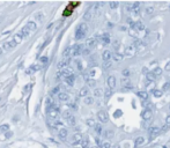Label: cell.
<instances>
[{"instance_id": "12", "label": "cell", "mask_w": 170, "mask_h": 148, "mask_svg": "<svg viewBox=\"0 0 170 148\" xmlns=\"http://www.w3.org/2000/svg\"><path fill=\"white\" fill-rule=\"evenodd\" d=\"M98 41H100L103 45H108V44L110 43V35L109 34H103L102 36L98 37Z\"/></svg>"}, {"instance_id": "16", "label": "cell", "mask_w": 170, "mask_h": 148, "mask_svg": "<svg viewBox=\"0 0 170 148\" xmlns=\"http://www.w3.org/2000/svg\"><path fill=\"white\" fill-rule=\"evenodd\" d=\"M111 57H112V54H111V52H110L109 50H105V51H103V53H102V59H103V61H110V59H111Z\"/></svg>"}, {"instance_id": "57", "label": "cell", "mask_w": 170, "mask_h": 148, "mask_svg": "<svg viewBox=\"0 0 170 148\" xmlns=\"http://www.w3.org/2000/svg\"><path fill=\"white\" fill-rule=\"evenodd\" d=\"M96 142H97L98 145H101V139H100V138H97V139H96Z\"/></svg>"}, {"instance_id": "52", "label": "cell", "mask_w": 170, "mask_h": 148, "mask_svg": "<svg viewBox=\"0 0 170 148\" xmlns=\"http://www.w3.org/2000/svg\"><path fill=\"white\" fill-rule=\"evenodd\" d=\"M123 113H122V111L120 110H117V112H115V117H120Z\"/></svg>"}, {"instance_id": "6", "label": "cell", "mask_w": 170, "mask_h": 148, "mask_svg": "<svg viewBox=\"0 0 170 148\" xmlns=\"http://www.w3.org/2000/svg\"><path fill=\"white\" fill-rule=\"evenodd\" d=\"M59 74H60V76H63V78H68V76H71V75H73V70L71 68L70 66L68 67H65L64 70L61 71V72H59Z\"/></svg>"}, {"instance_id": "61", "label": "cell", "mask_w": 170, "mask_h": 148, "mask_svg": "<svg viewBox=\"0 0 170 148\" xmlns=\"http://www.w3.org/2000/svg\"><path fill=\"white\" fill-rule=\"evenodd\" d=\"M169 11H170V6H169Z\"/></svg>"}, {"instance_id": "8", "label": "cell", "mask_w": 170, "mask_h": 148, "mask_svg": "<svg viewBox=\"0 0 170 148\" xmlns=\"http://www.w3.org/2000/svg\"><path fill=\"white\" fill-rule=\"evenodd\" d=\"M81 140H82V135L80 134V133H76V134L72 135V138H71V144L75 146V145H78L81 142Z\"/></svg>"}, {"instance_id": "31", "label": "cell", "mask_w": 170, "mask_h": 148, "mask_svg": "<svg viewBox=\"0 0 170 148\" xmlns=\"http://www.w3.org/2000/svg\"><path fill=\"white\" fill-rule=\"evenodd\" d=\"M63 56H64V58H70L71 57V46H68V48H66L65 50H64Z\"/></svg>"}, {"instance_id": "54", "label": "cell", "mask_w": 170, "mask_h": 148, "mask_svg": "<svg viewBox=\"0 0 170 148\" xmlns=\"http://www.w3.org/2000/svg\"><path fill=\"white\" fill-rule=\"evenodd\" d=\"M41 61H42V63H48V58H46V57H42V58H41Z\"/></svg>"}, {"instance_id": "47", "label": "cell", "mask_w": 170, "mask_h": 148, "mask_svg": "<svg viewBox=\"0 0 170 148\" xmlns=\"http://www.w3.org/2000/svg\"><path fill=\"white\" fill-rule=\"evenodd\" d=\"M113 49H115V50H118V49H119V42H118V41H115V42H113Z\"/></svg>"}, {"instance_id": "48", "label": "cell", "mask_w": 170, "mask_h": 148, "mask_svg": "<svg viewBox=\"0 0 170 148\" xmlns=\"http://www.w3.org/2000/svg\"><path fill=\"white\" fill-rule=\"evenodd\" d=\"M76 67H78L79 71H82V65H81V61L76 60Z\"/></svg>"}, {"instance_id": "10", "label": "cell", "mask_w": 170, "mask_h": 148, "mask_svg": "<svg viewBox=\"0 0 170 148\" xmlns=\"http://www.w3.org/2000/svg\"><path fill=\"white\" fill-rule=\"evenodd\" d=\"M141 117L144 118L145 120H147V122H148V120H150V119L153 118V112H152V110H150V109H146L144 112L141 113Z\"/></svg>"}, {"instance_id": "23", "label": "cell", "mask_w": 170, "mask_h": 148, "mask_svg": "<svg viewBox=\"0 0 170 148\" xmlns=\"http://www.w3.org/2000/svg\"><path fill=\"white\" fill-rule=\"evenodd\" d=\"M58 98L60 101H63V102H66V101L70 100V96H68V94H66V93H59L58 94Z\"/></svg>"}, {"instance_id": "46", "label": "cell", "mask_w": 170, "mask_h": 148, "mask_svg": "<svg viewBox=\"0 0 170 148\" xmlns=\"http://www.w3.org/2000/svg\"><path fill=\"white\" fill-rule=\"evenodd\" d=\"M87 83L90 86V87H95V80H92V79H88Z\"/></svg>"}, {"instance_id": "19", "label": "cell", "mask_w": 170, "mask_h": 148, "mask_svg": "<svg viewBox=\"0 0 170 148\" xmlns=\"http://www.w3.org/2000/svg\"><path fill=\"white\" fill-rule=\"evenodd\" d=\"M68 64H70V58H64L58 66H59V68H65V67H68Z\"/></svg>"}, {"instance_id": "44", "label": "cell", "mask_w": 170, "mask_h": 148, "mask_svg": "<svg viewBox=\"0 0 170 148\" xmlns=\"http://www.w3.org/2000/svg\"><path fill=\"white\" fill-rule=\"evenodd\" d=\"M87 124L89 125V126H93V127L96 125V123H95V120H94V119H88V120H87Z\"/></svg>"}, {"instance_id": "40", "label": "cell", "mask_w": 170, "mask_h": 148, "mask_svg": "<svg viewBox=\"0 0 170 148\" xmlns=\"http://www.w3.org/2000/svg\"><path fill=\"white\" fill-rule=\"evenodd\" d=\"M53 101L51 100V98H50V97H49V98H46V106H48V109H50V108H51V106H53Z\"/></svg>"}, {"instance_id": "13", "label": "cell", "mask_w": 170, "mask_h": 148, "mask_svg": "<svg viewBox=\"0 0 170 148\" xmlns=\"http://www.w3.org/2000/svg\"><path fill=\"white\" fill-rule=\"evenodd\" d=\"M108 87L109 89H113V88L116 87V78L113 76V75H110L109 78H108Z\"/></svg>"}, {"instance_id": "30", "label": "cell", "mask_w": 170, "mask_h": 148, "mask_svg": "<svg viewBox=\"0 0 170 148\" xmlns=\"http://www.w3.org/2000/svg\"><path fill=\"white\" fill-rule=\"evenodd\" d=\"M111 58H113V60L117 61V63H119V61L123 60V56L120 54V53H115V54H113Z\"/></svg>"}, {"instance_id": "38", "label": "cell", "mask_w": 170, "mask_h": 148, "mask_svg": "<svg viewBox=\"0 0 170 148\" xmlns=\"http://www.w3.org/2000/svg\"><path fill=\"white\" fill-rule=\"evenodd\" d=\"M93 102H94V100H93V97H86V98H85V103H86V104L87 105H90V104H93Z\"/></svg>"}, {"instance_id": "41", "label": "cell", "mask_w": 170, "mask_h": 148, "mask_svg": "<svg viewBox=\"0 0 170 148\" xmlns=\"http://www.w3.org/2000/svg\"><path fill=\"white\" fill-rule=\"evenodd\" d=\"M111 65H112L111 61H105L104 64H103V68H104V70H109L110 67H111Z\"/></svg>"}, {"instance_id": "35", "label": "cell", "mask_w": 170, "mask_h": 148, "mask_svg": "<svg viewBox=\"0 0 170 148\" xmlns=\"http://www.w3.org/2000/svg\"><path fill=\"white\" fill-rule=\"evenodd\" d=\"M94 128H95V132L96 133H98V134H101V133H102V130H103L100 124H96L95 126H94Z\"/></svg>"}, {"instance_id": "49", "label": "cell", "mask_w": 170, "mask_h": 148, "mask_svg": "<svg viewBox=\"0 0 170 148\" xmlns=\"http://www.w3.org/2000/svg\"><path fill=\"white\" fill-rule=\"evenodd\" d=\"M169 87H170V82H167L166 85H164V87H163V90H162V92H166V90H168Z\"/></svg>"}, {"instance_id": "21", "label": "cell", "mask_w": 170, "mask_h": 148, "mask_svg": "<svg viewBox=\"0 0 170 148\" xmlns=\"http://www.w3.org/2000/svg\"><path fill=\"white\" fill-rule=\"evenodd\" d=\"M26 27L28 28V30H29V31H35L36 29H37V24H36L34 21H29Z\"/></svg>"}, {"instance_id": "7", "label": "cell", "mask_w": 170, "mask_h": 148, "mask_svg": "<svg viewBox=\"0 0 170 148\" xmlns=\"http://www.w3.org/2000/svg\"><path fill=\"white\" fill-rule=\"evenodd\" d=\"M97 118H98V120H100L101 123H108V120H109L108 113L105 112V111H98V113H97Z\"/></svg>"}, {"instance_id": "32", "label": "cell", "mask_w": 170, "mask_h": 148, "mask_svg": "<svg viewBox=\"0 0 170 148\" xmlns=\"http://www.w3.org/2000/svg\"><path fill=\"white\" fill-rule=\"evenodd\" d=\"M144 142H145L144 137H138V138L135 139V146H140V145H142Z\"/></svg>"}, {"instance_id": "59", "label": "cell", "mask_w": 170, "mask_h": 148, "mask_svg": "<svg viewBox=\"0 0 170 148\" xmlns=\"http://www.w3.org/2000/svg\"><path fill=\"white\" fill-rule=\"evenodd\" d=\"M2 51H4V50H2V49L0 48V56H1V54H2Z\"/></svg>"}, {"instance_id": "27", "label": "cell", "mask_w": 170, "mask_h": 148, "mask_svg": "<svg viewBox=\"0 0 170 148\" xmlns=\"http://www.w3.org/2000/svg\"><path fill=\"white\" fill-rule=\"evenodd\" d=\"M146 79H147L148 82H154L156 78H155V75L153 74V72H148V73L146 74Z\"/></svg>"}, {"instance_id": "15", "label": "cell", "mask_w": 170, "mask_h": 148, "mask_svg": "<svg viewBox=\"0 0 170 148\" xmlns=\"http://www.w3.org/2000/svg\"><path fill=\"white\" fill-rule=\"evenodd\" d=\"M96 43H97V38H95V37H89L87 39V42H86V45L90 49V48H94L96 45Z\"/></svg>"}, {"instance_id": "25", "label": "cell", "mask_w": 170, "mask_h": 148, "mask_svg": "<svg viewBox=\"0 0 170 148\" xmlns=\"http://www.w3.org/2000/svg\"><path fill=\"white\" fill-rule=\"evenodd\" d=\"M88 88L87 87H83V88H81L80 89V92H79V96L80 97H87L88 96Z\"/></svg>"}, {"instance_id": "45", "label": "cell", "mask_w": 170, "mask_h": 148, "mask_svg": "<svg viewBox=\"0 0 170 148\" xmlns=\"http://www.w3.org/2000/svg\"><path fill=\"white\" fill-rule=\"evenodd\" d=\"M130 74H131V72H130V70H124L123 71V76H126V78H128L130 76Z\"/></svg>"}, {"instance_id": "3", "label": "cell", "mask_w": 170, "mask_h": 148, "mask_svg": "<svg viewBox=\"0 0 170 148\" xmlns=\"http://www.w3.org/2000/svg\"><path fill=\"white\" fill-rule=\"evenodd\" d=\"M64 117L66 118L67 123L70 124L71 126H74L75 124H76V119H75V117L70 112V111H65V112H64Z\"/></svg>"}, {"instance_id": "34", "label": "cell", "mask_w": 170, "mask_h": 148, "mask_svg": "<svg viewBox=\"0 0 170 148\" xmlns=\"http://www.w3.org/2000/svg\"><path fill=\"white\" fill-rule=\"evenodd\" d=\"M94 95H95L96 97H101V96L103 95V90H102L101 88H96L95 90H94Z\"/></svg>"}, {"instance_id": "28", "label": "cell", "mask_w": 170, "mask_h": 148, "mask_svg": "<svg viewBox=\"0 0 170 148\" xmlns=\"http://www.w3.org/2000/svg\"><path fill=\"white\" fill-rule=\"evenodd\" d=\"M153 74L155 75V78H160L162 75V68H160V67H156L155 70L153 71Z\"/></svg>"}, {"instance_id": "20", "label": "cell", "mask_w": 170, "mask_h": 148, "mask_svg": "<svg viewBox=\"0 0 170 148\" xmlns=\"http://www.w3.org/2000/svg\"><path fill=\"white\" fill-rule=\"evenodd\" d=\"M83 19H85L86 21H90V20H92V19H93V9L92 8H89L87 12L85 13V15H83Z\"/></svg>"}, {"instance_id": "43", "label": "cell", "mask_w": 170, "mask_h": 148, "mask_svg": "<svg viewBox=\"0 0 170 148\" xmlns=\"http://www.w3.org/2000/svg\"><path fill=\"white\" fill-rule=\"evenodd\" d=\"M146 13L147 14H153L154 13V7H152V6L147 7V8H146Z\"/></svg>"}, {"instance_id": "53", "label": "cell", "mask_w": 170, "mask_h": 148, "mask_svg": "<svg viewBox=\"0 0 170 148\" xmlns=\"http://www.w3.org/2000/svg\"><path fill=\"white\" fill-rule=\"evenodd\" d=\"M57 93L59 94V87H56V88H54V89L52 90V94H57Z\"/></svg>"}, {"instance_id": "2", "label": "cell", "mask_w": 170, "mask_h": 148, "mask_svg": "<svg viewBox=\"0 0 170 148\" xmlns=\"http://www.w3.org/2000/svg\"><path fill=\"white\" fill-rule=\"evenodd\" d=\"M58 116H59V108H58V106L53 105V106H51L50 109H48V117L50 118L51 120L57 119Z\"/></svg>"}, {"instance_id": "11", "label": "cell", "mask_w": 170, "mask_h": 148, "mask_svg": "<svg viewBox=\"0 0 170 148\" xmlns=\"http://www.w3.org/2000/svg\"><path fill=\"white\" fill-rule=\"evenodd\" d=\"M135 52H137V50H135V48L133 45H130V46H127V48L125 49V56L130 57V58L134 56Z\"/></svg>"}, {"instance_id": "55", "label": "cell", "mask_w": 170, "mask_h": 148, "mask_svg": "<svg viewBox=\"0 0 170 148\" xmlns=\"http://www.w3.org/2000/svg\"><path fill=\"white\" fill-rule=\"evenodd\" d=\"M142 73L147 74V73H148V68H147V67H144V68H142Z\"/></svg>"}, {"instance_id": "39", "label": "cell", "mask_w": 170, "mask_h": 148, "mask_svg": "<svg viewBox=\"0 0 170 148\" xmlns=\"http://www.w3.org/2000/svg\"><path fill=\"white\" fill-rule=\"evenodd\" d=\"M8 130H9V126L7 124H4V125L0 126V132H7Z\"/></svg>"}, {"instance_id": "24", "label": "cell", "mask_w": 170, "mask_h": 148, "mask_svg": "<svg viewBox=\"0 0 170 148\" xmlns=\"http://www.w3.org/2000/svg\"><path fill=\"white\" fill-rule=\"evenodd\" d=\"M134 29H137V30H139V31L145 30V24L141 21L135 22V23H134Z\"/></svg>"}, {"instance_id": "51", "label": "cell", "mask_w": 170, "mask_h": 148, "mask_svg": "<svg viewBox=\"0 0 170 148\" xmlns=\"http://www.w3.org/2000/svg\"><path fill=\"white\" fill-rule=\"evenodd\" d=\"M166 125L167 126H170V115L166 118Z\"/></svg>"}, {"instance_id": "62", "label": "cell", "mask_w": 170, "mask_h": 148, "mask_svg": "<svg viewBox=\"0 0 170 148\" xmlns=\"http://www.w3.org/2000/svg\"><path fill=\"white\" fill-rule=\"evenodd\" d=\"M169 109H170V106H169Z\"/></svg>"}, {"instance_id": "17", "label": "cell", "mask_w": 170, "mask_h": 148, "mask_svg": "<svg viewBox=\"0 0 170 148\" xmlns=\"http://www.w3.org/2000/svg\"><path fill=\"white\" fill-rule=\"evenodd\" d=\"M29 34H30V31L28 30V28H27V27H23V28L21 29V31L19 32L18 35L20 36L21 38H24V37H28V36H29Z\"/></svg>"}, {"instance_id": "60", "label": "cell", "mask_w": 170, "mask_h": 148, "mask_svg": "<svg viewBox=\"0 0 170 148\" xmlns=\"http://www.w3.org/2000/svg\"><path fill=\"white\" fill-rule=\"evenodd\" d=\"M89 148H98L97 146H93V147H89Z\"/></svg>"}, {"instance_id": "56", "label": "cell", "mask_w": 170, "mask_h": 148, "mask_svg": "<svg viewBox=\"0 0 170 148\" xmlns=\"http://www.w3.org/2000/svg\"><path fill=\"white\" fill-rule=\"evenodd\" d=\"M166 71H170V61L167 64V66H166Z\"/></svg>"}, {"instance_id": "1", "label": "cell", "mask_w": 170, "mask_h": 148, "mask_svg": "<svg viewBox=\"0 0 170 148\" xmlns=\"http://www.w3.org/2000/svg\"><path fill=\"white\" fill-rule=\"evenodd\" d=\"M87 31H88V27H87L86 23L79 24V27L76 28V30H75V38L76 39H82L85 36L87 35Z\"/></svg>"}, {"instance_id": "29", "label": "cell", "mask_w": 170, "mask_h": 148, "mask_svg": "<svg viewBox=\"0 0 170 148\" xmlns=\"http://www.w3.org/2000/svg\"><path fill=\"white\" fill-rule=\"evenodd\" d=\"M81 146H82V148H89V140H88V138H82Z\"/></svg>"}, {"instance_id": "5", "label": "cell", "mask_w": 170, "mask_h": 148, "mask_svg": "<svg viewBox=\"0 0 170 148\" xmlns=\"http://www.w3.org/2000/svg\"><path fill=\"white\" fill-rule=\"evenodd\" d=\"M133 46L135 48V50L137 51H142L146 46H145V44L142 41H140L139 38H135L134 39V42H133Z\"/></svg>"}, {"instance_id": "14", "label": "cell", "mask_w": 170, "mask_h": 148, "mask_svg": "<svg viewBox=\"0 0 170 148\" xmlns=\"http://www.w3.org/2000/svg\"><path fill=\"white\" fill-rule=\"evenodd\" d=\"M160 132H161V130L159 127H152V128H149V137H150V139H154Z\"/></svg>"}, {"instance_id": "42", "label": "cell", "mask_w": 170, "mask_h": 148, "mask_svg": "<svg viewBox=\"0 0 170 148\" xmlns=\"http://www.w3.org/2000/svg\"><path fill=\"white\" fill-rule=\"evenodd\" d=\"M111 94H112V92H111V89H109V88H108V89L105 90V93H104L105 98H109L110 96H111Z\"/></svg>"}, {"instance_id": "50", "label": "cell", "mask_w": 170, "mask_h": 148, "mask_svg": "<svg viewBox=\"0 0 170 148\" xmlns=\"http://www.w3.org/2000/svg\"><path fill=\"white\" fill-rule=\"evenodd\" d=\"M130 82V80H128V79H122V85L123 86H125V85H126V83H128Z\"/></svg>"}, {"instance_id": "18", "label": "cell", "mask_w": 170, "mask_h": 148, "mask_svg": "<svg viewBox=\"0 0 170 148\" xmlns=\"http://www.w3.org/2000/svg\"><path fill=\"white\" fill-rule=\"evenodd\" d=\"M58 137H59V139L65 140L67 138V130L66 128H60L59 132H58Z\"/></svg>"}, {"instance_id": "26", "label": "cell", "mask_w": 170, "mask_h": 148, "mask_svg": "<svg viewBox=\"0 0 170 148\" xmlns=\"http://www.w3.org/2000/svg\"><path fill=\"white\" fill-rule=\"evenodd\" d=\"M74 80H75L74 74H73V75H71V76H68V78H65V81H66V83H67L68 86H73V85H74Z\"/></svg>"}, {"instance_id": "9", "label": "cell", "mask_w": 170, "mask_h": 148, "mask_svg": "<svg viewBox=\"0 0 170 148\" xmlns=\"http://www.w3.org/2000/svg\"><path fill=\"white\" fill-rule=\"evenodd\" d=\"M16 42L14 41V39H12V41H9V42H6V43L2 45V50H11V49H14L15 46H16Z\"/></svg>"}, {"instance_id": "58", "label": "cell", "mask_w": 170, "mask_h": 148, "mask_svg": "<svg viewBox=\"0 0 170 148\" xmlns=\"http://www.w3.org/2000/svg\"><path fill=\"white\" fill-rule=\"evenodd\" d=\"M113 148H120V146H119V145H115V146H113Z\"/></svg>"}, {"instance_id": "22", "label": "cell", "mask_w": 170, "mask_h": 148, "mask_svg": "<svg viewBox=\"0 0 170 148\" xmlns=\"http://www.w3.org/2000/svg\"><path fill=\"white\" fill-rule=\"evenodd\" d=\"M137 94H138V96H139L140 98H141V100L142 101H147L148 100V93L146 92V90H141V92H138L137 93Z\"/></svg>"}, {"instance_id": "4", "label": "cell", "mask_w": 170, "mask_h": 148, "mask_svg": "<svg viewBox=\"0 0 170 148\" xmlns=\"http://www.w3.org/2000/svg\"><path fill=\"white\" fill-rule=\"evenodd\" d=\"M83 51V45H74L71 48V56H79Z\"/></svg>"}, {"instance_id": "36", "label": "cell", "mask_w": 170, "mask_h": 148, "mask_svg": "<svg viewBox=\"0 0 170 148\" xmlns=\"http://www.w3.org/2000/svg\"><path fill=\"white\" fill-rule=\"evenodd\" d=\"M109 5H110V8L111 9H116L119 6V2H117V1H111Z\"/></svg>"}, {"instance_id": "37", "label": "cell", "mask_w": 170, "mask_h": 148, "mask_svg": "<svg viewBox=\"0 0 170 148\" xmlns=\"http://www.w3.org/2000/svg\"><path fill=\"white\" fill-rule=\"evenodd\" d=\"M101 148H111V144L109 141H104L101 144Z\"/></svg>"}, {"instance_id": "33", "label": "cell", "mask_w": 170, "mask_h": 148, "mask_svg": "<svg viewBox=\"0 0 170 148\" xmlns=\"http://www.w3.org/2000/svg\"><path fill=\"white\" fill-rule=\"evenodd\" d=\"M153 95L155 96V97H161L163 95V92L160 90V89H153Z\"/></svg>"}]
</instances>
